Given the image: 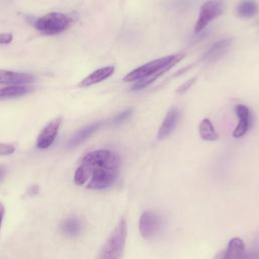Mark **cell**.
Segmentation results:
<instances>
[{
    "instance_id": "26",
    "label": "cell",
    "mask_w": 259,
    "mask_h": 259,
    "mask_svg": "<svg viewBox=\"0 0 259 259\" xmlns=\"http://www.w3.org/2000/svg\"><path fill=\"white\" fill-rule=\"evenodd\" d=\"M4 212H5V208L4 205L0 202V228L2 225V221H3V217H4Z\"/></svg>"
},
{
    "instance_id": "7",
    "label": "cell",
    "mask_w": 259,
    "mask_h": 259,
    "mask_svg": "<svg viewBox=\"0 0 259 259\" xmlns=\"http://www.w3.org/2000/svg\"><path fill=\"white\" fill-rule=\"evenodd\" d=\"M61 122L62 118L56 117L53 120H51L47 125H45V127L40 131L36 139V147L38 149L45 150L52 146L58 135Z\"/></svg>"
},
{
    "instance_id": "22",
    "label": "cell",
    "mask_w": 259,
    "mask_h": 259,
    "mask_svg": "<svg viewBox=\"0 0 259 259\" xmlns=\"http://www.w3.org/2000/svg\"><path fill=\"white\" fill-rule=\"evenodd\" d=\"M13 35L10 32H2L0 33V45H8L12 41Z\"/></svg>"
},
{
    "instance_id": "16",
    "label": "cell",
    "mask_w": 259,
    "mask_h": 259,
    "mask_svg": "<svg viewBox=\"0 0 259 259\" xmlns=\"http://www.w3.org/2000/svg\"><path fill=\"white\" fill-rule=\"evenodd\" d=\"M258 11V4L253 0H243L241 1L237 8L236 13L239 17L250 18L253 17Z\"/></svg>"
},
{
    "instance_id": "10",
    "label": "cell",
    "mask_w": 259,
    "mask_h": 259,
    "mask_svg": "<svg viewBox=\"0 0 259 259\" xmlns=\"http://www.w3.org/2000/svg\"><path fill=\"white\" fill-rule=\"evenodd\" d=\"M232 39L231 38H223L212 44L202 55L201 62L203 63H211L219 60L231 47Z\"/></svg>"
},
{
    "instance_id": "13",
    "label": "cell",
    "mask_w": 259,
    "mask_h": 259,
    "mask_svg": "<svg viewBox=\"0 0 259 259\" xmlns=\"http://www.w3.org/2000/svg\"><path fill=\"white\" fill-rule=\"evenodd\" d=\"M101 124H102V122L99 121V122H94L92 124H89V125L83 127L82 130H80L78 133H76L72 137V139L69 141L68 147L69 148L77 147L78 145L83 143L85 140H87L90 136H92L100 127Z\"/></svg>"
},
{
    "instance_id": "2",
    "label": "cell",
    "mask_w": 259,
    "mask_h": 259,
    "mask_svg": "<svg viewBox=\"0 0 259 259\" xmlns=\"http://www.w3.org/2000/svg\"><path fill=\"white\" fill-rule=\"evenodd\" d=\"M126 232V221L121 219L100 249L96 259H120L125 246Z\"/></svg>"
},
{
    "instance_id": "4",
    "label": "cell",
    "mask_w": 259,
    "mask_h": 259,
    "mask_svg": "<svg viewBox=\"0 0 259 259\" xmlns=\"http://www.w3.org/2000/svg\"><path fill=\"white\" fill-rule=\"evenodd\" d=\"M226 9L225 0H208L204 2L199 10L194 31L199 32L204 29L212 20L221 16Z\"/></svg>"
},
{
    "instance_id": "21",
    "label": "cell",
    "mask_w": 259,
    "mask_h": 259,
    "mask_svg": "<svg viewBox=\"0 0 259 259\" xmlns=\"http://www.w3.org/2000/svg\"><path fill=\"white\" fill-rule=\"evenodd\" d=\"M15 146L7 143H0V156H8L15 152Z\"/></svg>"
},
{
    "instance_id": "14",
    "label": "cell",
    "mask_w": 259,
    "mask_h": 259,
    "mask_svg": "<svg viewBox=\"0 0 259 259\" xmlns=\"http://www.w3.org/2000/svg\"><path fill=\"white\" fill-rule=\"evenodd\" d=\"M225 259H242L245 255V245L243 240L239 238H233L228 246L227 249L224 251Z\"/></svg>"
},
{
    "instance_id": "23",
    "label": "cell",
    "mask_w": 259,
    "mask_h": 259,
    "mask_svg": "<svg viewBox=\"0 0 259 259\" xmlns=\"http://www.w3.org/2000/svg\"><path fill=\"white\" fill-rule=\"evenodd\" d=\"M195 80H196V78L195 77H193V78H191V79H189V80H187L182 86H180L179 88H178V90H177V92L178 93H184V92H186L191 86H192V84L195 82Z\"/></svg>"
},
{
    "instance_id": "19",
    "label": "cell",
    "mask_w": 259,
    "mask_h": 259,
    "mask_svg": "<svg viewBox=\"0 0 259 259\" xmlns=\"http://www.w3.org/2000/svg\"><path fill=\"white\" fill-rule=\"evenodd\" d=\"M90 177H91V169L87 165L81 163L80 166L75 171L74 182L77 185H83Z\"/></svg>"
},
{
    "instance_id": "27",
    "label": "cell",
    "mask_w": 259,
    "mask_h": 259,
    "mask_svg": "<svg viewBox=\"0 0 259 259\" xmlns=\"http://www.w3.org/2000/svg\"><path fill=\"white\" fill-rule=\"evenodd\" d=\"M5 174H6V168L3 167V166H0V182H1L2 179L4 178Z\"/></svg>"
},
{
    "instance_id": "18",
    "label": "cell",
    "mask_w": 259,
    "mask_h": 259,
    "mask_svg": "<svg viewBox=\"0 0 259 259\" xmlns=\"http://www.w3.org/2000/svg\"><path fill=\"white\" fill-rule=\"evenodd\" d=\"M62 230L68 236H76L81 231V223L76 218L67 219L62 225Z\"/></svg>"
},
{
    "instance_id": "9",
    "label": "cell",
    "mask_w": 259,
    "mask_h": 259,
    "mask_svg": "<svg viewBox=\"0 0 259 259\" xmlns=\"http://www.w3.org/2000/svg\"><path fill=\"white\" fill-rule=\"evenodd\" d=\"M35 80L34 76L26 73H18L0 69V85L6 86H24Z\"/></svg>"
},
{
    "instance_id": "25",
    "label": "cell",
    "mask_w": 259,
    "mask_h": 259,
    "mask_svg": "<svg viewBox=\"0 0 259 259\" xmlns=\"http://www.w3.org/2000/svg\"><path fill=\"white\" fill-rule=\"evenodd\" d=\"M38 190H39V188H38L37 185H32V186H30V187L28 188L27 194L30 195V196H31V195H35V194L38 193Z\"/></svg>"
},
{
    "instance_id": "1",
    "label": "cell",
    "mask_w": 259,
    "mask_h": 259,
    "mask_svg": "<svg viewBox=\"0 0 259 259\" xmlns=\"http://www.w3.org/2000/svg\"><path fill=\"white\" fill-rule=\"evenodd\" d=\"M184 55L177 54V55H169L166 57H162L156 60H153L151 62H148L130 73H127L123 77L124 82H134L137 81V83L132 87V90H140L151 83H153L155 80H157L161 75H163L165 72L170 70L172 67H174L177 63H179L183 59Z\"/></svg>"
},
{
    "instance_id": "15",
    "label": "cell",
    "mask_w": 259,
    "mask_h": 259,
    "mask_svg": "<svg viewBox=\"0 0 259 259\" xmlns=\"http://www.w3.org/2000/svg\"><path fill=\"white\" fill-rule=\"evenodd\" d=\"M199 136L202 140L207 142H213L219 139V135L213 127L212 122L208 118H203L198 125Z\"/></svg>"
},
{
    "instance_id": "12",
    "label": "cell",
    "mask_w": 259,
    "mask_h": 259,
    "mask_svg": "<svg viewBox=\"0 0 259 259\" xmlns=\"http://www.w3.org/2000/svg\"><path fill=\"white\" fill-rule=\"evenodd\" d=\"M114 70L115 69L113 66H105V67L99 68V69L95 70L94 72H92L91 74H89L88 76H86L78 84V86L81 88H85V87H89L94 84L100 83V82L104 81L105 79L109 78L114 73Z\"/></svg>"
},
{
    "instance_id": "17",
    "label": "cell",
    "mask_w": 259,
    "mask_h": 259,
    "mask_svg": "<svg viewBox=\"0 0 259 259\" xmlns=\"http://www.w3.org/2000/svg\"><path fill=\"white\" fill-rule=\"evenodd\" d=\"M30 91L27 86H5L0 88V101L25 95Z\"/></svg>"
},
{
    "instance_id": "20",
    "label": "cell",
    "mask_w": 259,
    "mask_h": 259,
    "mask_svg": "<svg viewBox=\"0 0 259 259\" xmlns=\"http://www.w3.org/2000/svg\"><path fill=\"white\" fill-rule=\"evenodd\" d=\"M133 114V110L132 109H125L123 111H121L119 114L115 115L114 117L111 118L110 120V123L112 125H118V124H121L123 123L125 120H127Z\"/></svg>"
},
{
    "instance_id": "28",
    "label": "cell",
    "mask_w": 259,
    "mask_h": 259,
    "mask_svg": "<svg viewBox=\"0 0 259 259\" xmlns=\"http://www.w3.org/2000/svg\"><path fill=\"white\" fill-rule=\"evenodd\" d=\"M214 259H225V255H224V251H222L221 253H219Z\"/></svg>"
},
{
    "instance_id": "8",
    "label": "cell",
    "mask_w": 259,
    "mask_h": 259,
    "mask_svg": "<svg viewBox=\"0 0 259 259\" xmlns=\"http://www.w3.org/2000/svg\"><path fill=\"white\" fill-rule=\"evenodd\" d=\"M234 109H235L236 115L239 118V122L233 132V137L242 138L248 133V131L252 125V121H253L252 114L250 112V109L244 104H237L234 107Z\"/></svg>"
},
{
    "instance_id": "3",
    "label": "cell",
    "mask_w": 259,
    "mask_h": 259,
    "mask_svg": "<svg viewBox=\"0 0 259 259\" xmlns=\"http://www.w3.org/2000/svg\"><path fill=\"white\" fill-rule=\"evenodd\" d=\"M74 22L71 15L62 12H49L31 21L34 28L42 34L54 35L65 31Z\"/></svg>"
},
{
    "instance_id": "5",
    "label": "cell",
    "mask_w": 259,
    "mask_h": 259,
    "mask_svg": "<svg viewBox=\"0 0 259 259\" xmlns=\"http://www.w3.org/2000/svg\"><path fill=\"white\" fill-rule=\"evenodd\" d=\"M88 167L91 169L90 181L87 184L88 189H96V190L104 189L111 186L115 182L117 173H118V168L106 167V166H93V167L88 166Z\"/></svg>"
},
{
    "instance_id": "11",
    "label": "cell",
    "mask_w": 259,
    "mask_h": 259,
    "mask_svg": "<svg viewBox=\"0 0 259 259\" xmlns=\"http://www.w3.org/2000/svg\"><path fill=\"white\" fill-rule=\"evenodd\" d=\"M180 118V111L177 107L171 108L165 115L162 124L158 131V139L163 140L167 138L175 130Z\"/></svg>"
},
{
    "instance_id": "6",
    "label": "cell",
    "mask_w": 259,
    "mask_h": 259,
    "mask_svg": "<svg viewBox=\"0 0 259 259\" xmlns=\"http://www.w3.org/2000/svg\"><path fill=\"white\" fill-rule=\"evenodd\" d=\"M163 228L162 217L152 210L144 211L139 221V230L143 238L150 240L157 237Z\"/></svg>"
},
{
    "instance_id": "24",
    "label": "cell",
    "mask_w": 259,
    "mask_h": 259,
    "mask_svg": "<svg viewBox=\"0 0 259 259\" xmlns=\"http://www.w3.org/2000/svg\"><path fill=\"white\" fill-rule=\"evenodd\" d=\"M242 259H259V253L258 252H249L248 254H245Z\"/></svg>"
}]
</instances>
